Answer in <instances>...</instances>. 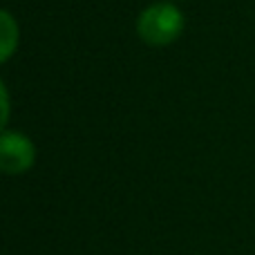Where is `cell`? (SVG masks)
<instances>
[{
	"instance_id": "6da1fadb",
	"label": "cell",
	"mask_w": 255,
	"mask_h": 255,
	"mask_svg": "<svg viewBox=\"0 0 255 255\" xmlns=\"http://www.w3.org/2000/svg\"><path fill=\"white\" fill-rule=\"evenodd\" d=\"M184 29V16L181 11L170 2H159L148 7L139 16L136 31L148 45H168L177 38Z\"/></svg>"
},
{
	"instance_id": "7a4b0ae2",
	"label": "cell",
	"mask_w": 255,
	"mask_h": 255,
	"mask_svg": "<svg viewBox=\"0 0 255 255\" xmlns=\"http://www.w3.org/2000/svg\"><path fill=\"white\" fill-rule=\"evenodd\" d=\"M36 161V148L20 132H0V172L22 175Z\"/></svg>"
},
{
	"instance_id": "3957f363",
	"label": "cell",
	"mask_w": 255,
	"mask_h": 255,
	"mask_svg": "<svg viewBox=\"0 0 255 255\" xmlns=\"http://www.w3.org/2000/svg\"><path fill=\"white\" fill-rule=\"evenodd\" d=\"M18 45V25L13 16L0 9V63H4Z\"/></svg>"
},
{
	"instance_id": "277c9868",
	"label": "cell",
	"mask_w": 255,
	"mask_h": 255,
	"mask_svg": "<svg viewBox=\"0 0 255 255\" xmlns=\"http://www.w3.org/2000/svg\"><path fill=\"white\" fill-rule=\"evenodd\" d=\"M7 121H9V94H7L4 83L0 81V132L4 130Z\"/></svg>"
}]
</instances>
